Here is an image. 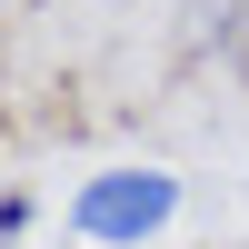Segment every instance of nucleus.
<instances>
[{"mask_svg":"<svg viewBox=\"0 0 249 249\" xmlns=\"http://www.w3.org/2000/svg\"><path fill=\"white\" fill-rule=\"evenodd\" d=\"M179 210V179H160V170H110V179H90V190H80V230L90 239H150L160 219Z\"/></svg>","mask_w":249,"mask_h":249,"instance_id":"obj_1","label":"nucleus"}]
</instances>
